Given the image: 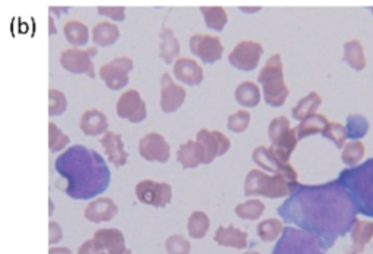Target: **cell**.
Segmentation results:
<instances>
[{"instance_id": "cell-5", "label": "cell", "mask_w": 373, "mask_h": 254, "mask_svg": "<svg viewBox=\"0 0 373 254\" xmlns=\"http://www.w3.org/2000/svg\"><path fill=\"white\" fill-rule=\"evenodd\" d=\"M272 254H324L311 234L299 228L286 227L274 246Z\"/></svg>"}, {"instance_id": "cell-40", "label": "cell", "mask_w": 373, "mask_h": 254, "mask_svg": "<svg viewBox=\"0 0 373 254\" xmlns=\"http://www.w3.org/2000/svg\"><path fill=\"white\" fill-rule=\"evenodd\" d=\"M48 254H73V253L67 247H51Z\"/></svg>"}, {"instance_id": "cell-24", "label": "cell", "mask_w": 373, "mask_h": 254, "mask_svg": "<svg viewBox=\"0 0 373 254\" xmlns=\"http://www.w3.org/2000/svg\"><path fill=\"white\" fill-rule=\"evenodd\" d=\"M178 161L185 168L197 167L202 162H204V151L197 142L188 140L180 147Z\"/></svg>"}, {"instance_id": "cell-42", "label": "cell", "mask_w": 373, "mask_h": 254, "mask_svg": "<svg viewBox=\"0 0 373 254\" xmlns=\"http://www.w3.org/2000/svg\"><path fill=\"white\" fill-rule=\"evenodd\" d=\"M48 205H50V210H48V213H50V216H51L52 212H55V203H52V199H51V197L48 199Z\"/></svg>"}, {"instance_id": "cell-26", "label": "cell", "mask_w": 373, "mask_h": 254, "mask_svg": "<svg viewBox=\"0 0 373 254\" xmlns=\"http://www.w3.org/2000/svg\"><path fill=\"white\" fill-rule=\"evenodd\" d=\"M323 100L319 97L316 93H311L309 95L302 98L296 107H293L292 110V116L296 120H302L304 121L305 119L311 117L315 114V112L318 110V107L321 105Z\"/></svg>"}, {"instance_id": "cell-1", "label": "cell", "mask_w": 373, "mask_h": 254, "mask_svg": "<svg viewBox=\"0 0 373 254\" xmlns=\"http://www.w3.org/2000/svg\"><path fill=\"white\" fill-rule=\"evenodd\" d=\"M277 213L286 224L311 234L323 251L346 237L358 222L350 197L337 180L321 186L290 185L289 197Z\"/></svg>"}, {"instance_id": "cell-8", "label": "cell", "mask_w": 373, "mask_h": 254, "mask_svg": "<svg viewBox=\"0 0 373 254\" xmlns=\"http://www.w3.org/2000/svg\"><path fill=\"white\" fill-rule=\"evenodd\" d=\"M134 63L129 58H117L99 67L98 75L111 91H121L129 85V75Z\"/></svg>"}, {"instance_id": "cell-41", "label": "cell", "mask_w": 373, "mask_h": 254, "mask_svg": "<svg viewBox=\"0 0 373 254\" xmlns=\"http://www.w3.org/2000/svg\"><path fill=\"white\" fill-rule=\"evenodd\" d=\"M50 21V35H56L57 34V28H56V21H55V16L50 15L48 18Z\"/></svg>"}, {"instance_id": "cell-11", "label": "cell", "mask_w": 373, "mask_h": 254, "mask_svg": "<svg viewBox=\"0 0 373 254\" xmlns=\"http://www.w3.org/2000/svg\"><path fill=\"white\" fill-rule=\"evenodd\" d=\"M262 51L264 50L260 43L250 40L242 41L230 53L229 63L239 70L251 72L258 66Z\"/></svg>"}, {"instance_id": "cell-19", "label": "cell", "mask_w": 373, "mask_h": 254, "mask_svg": "<svg viewBox=\"0 0 373 254\" xmlns=\"http://www.w3.org/2000/svg\"><path fill=\"white\" fill-rule=\"evenodd\" d=\"M79 127L86 136H101L108 132V119L97 108H91V110H86L82 114Z\"/></svg>"}, {"instance_id": "cell-16", "label": "cell", "mask_w": 373, "mask_h": 254, "mask_svg": "<svg viewBox=\"0 0 373 254\" xmlns=\"http://www.w3.org/2000/svg\"><path fill=\"white\" fill-rule=\"evenodd\" d=\"M101 147L105 152L106 159H108L111 164L117 168L126 166L127 164V159H129V154L124 148V143L122 139L118 133L114 132H106L102 135V138L99 139Z\"/></svg>"}, {"instance_id": "cell-43", "label": "cell", "mask_w": 373, "mask_h": 254, "mask_svg": "<svg viewBox=\"0 0 373 254\" xmlns=\"http://www.w3.org/2000/svg\"><path fill=\"white\" fill-rule=\"evenodd\" d=\"M122 254H132V253H130V251H124Z\"/></svg>"}, {"instance_id": "cell-22", "label": "cell", "mask_w": 373, "mask_h": 254, "mask_svg": "<svg viewBox=\"0 0 373 254\" xmlns=\"http://www.w3.org/2000/svg\"><path fill=\"white\" fill-rule=\"evenodd\" d=\"M64 39L69 44H72L73 48H82L91 39V31L87 25L82 24L80 21H69L63 27Z\"/></svg>"}, {"instance_id": "cell-25", "label": "cell", "mask_w": 373, "mask_h": 254, "mask_svg": "<svg viewBox=\"0 0 373 254\" xmlns=\"http://www.w3.org/2000/svg\"><path fill=\"white\" fill-rule=\"evenodd\" d=\"M161 59L165 63H172L176 56L180 54V43L175 39V35L171 29H168L165 25H162V32H161Z\"/></svg>"}, {"instance_id": "cell-12", "label": "cell", "mask_w": 373, "mask_h": 254, "mask_svg": "<svg viewBox=\"0 0 373 254\" xmlns=\"http://www.w3.org/2000/svg\"><path fill=\"white\" fill-rule=\"evenodd\" d=\"M139 154L150 162H167L171 155L169 143L159 133H148L139 140Z\"/></svg>"}, {"instance_id": "cell-30", "label": "cell", "mask_w": 373, "mask_h": 254, "mask_svg": "<svg viewBox=\"0 0 373 254\" xmlns=\"http://www.w3.org/2000/svg\"><path fill=\"white\" fill-rule=\"evenodd\" d=\"M200 11L204 16V21L209 29L220 32L225 28L227 22V15L223 8H202Z\"/></svg>"}, {"instance_id": "cell-9", "label": "cell", "mask_w": 373, "mask_h": 254, "mask_svg": "<svg viewBox=\"0 0 373 254\" xmlns=\"http://www.w3.org/2000/svg\"><path fill=\"white\" fill-rule=\"evenodd\" d=\"M115 112L120 119L129 120L130 123H141L148 117L146 104L136 89H129L120 95Z\"/></svg>"}, {"instance_id": "cell-27", "label": "cell", "mask_w": 373, "mask_h": 254, "mask_svg": "<svg viewBox=\"0 0 373 254\" xmlns=\"http://www.w3.org/2000/svg\"><path fill=\"white\" fill-rule=\"evenodd\" d=\"M344 60L354 70H363L366 66V59L363 54V47L358 40H351L344 44Z\"/></svg>"}, {"instance_id": "cell-36", "label": "cell", "mask_w": 373, "mask_h": 254, "mask_svg": "<svg viewBox=\"0 0 373 254\" xmlns=\"http://www.w3.org/2000/svg\"><path fill=\"white\" fill-rule=\"evenodd\" d=\"M324 138L332 140L335 143L337 148H343L344 147V140L347 139L346 135V127L342 126L340 123H328L325 132L323 133Z\"/></svg>"}, {"instance_id": "cell-17", "label": "cell", "mask_w": 373, "mask_h": 254, "mask_svg": "<svg viewBox=\"0 0 373 254\" xmlns=\"http://www.w3.org/2000/svg\"><path fill=\"white\" fill-rule=\"evenodd\" d=\"M118 208L114 203V201L108 197H97L94 201L87 203L85 208V218L90 222L94 224H101V222H108L117 215Z\"/></svg>"}, {"instance_id": "cell-6", "label": "cell", "mask_w": 373, "mask_h": 254, "mask_svg": "<svg viewBox=\"0 0 373 254\" xmlns=\"http://www.w3.org/2000/svg\"><path fill=\"white\" fill-rule=\"evenodd\" d=\"M269 136L272 140L270 151L273 155L281 162H288L297 143L296 132L295 129H290L289 120L286 117H277L272 120Z\"/></svg>"}, {"instance_id": "cell-14", "label": "cell", "mask_w": 373, "mask_h": 254, "mask_svg": "<svg viewBox=\"0 0 373 254\" xmlns=\"http://www.w3.org/2000/svg\"><path fill=\"white\" fill-rule=\"evenodd\" d=\"M187 97L185 89L176 85L169 74H164L161 79V108L164 113H174L184 104Z\"/></svg>"}, {"instance_id": "cell-2", "label": "cell", "mask_w": 373, "mask_h": 254, "mask_svg": "<svg viewBox=\"0 0 373 254\" xmlns=\"http://www.w3.org/2000/svg\"><path fill=\"white\" fill-rule=\"evenodd\" d=\"M56 173L66 180L60 186L73 201H94L108 190L111 170L105 158L83 145H72L55 161Z\"/></svg>"}, {"instance_id": "cell-18", "label": "cell", "mask_w": 373, "mask_h": 254, "mask_svg": "<svg viewBox=\"0 0 373 254\" xmlns=\"http://www.w3.org/2000/svg\"><path fill=\"white\" fill-rule=\"evenodd\" d=\"M174 75L176 79L190 86L200 85L203 82V69L197 62L187 58H181L175 62Z\"/></svg>"}, {"instance_id": "cell-7", "label": "cell", "mask_w": 373, "mask_h": 254, "mask_svg": "<svg viewBox=\"0 0 373 254\" xmlns=\"http://www.w3.org/2000/svg\"><path fill=\"white\" fill-rule=\"evenodd\" d=\"M97 56V47L91 48H67L60 54L62 67L73 75H87L95 78L94 58Z\"/></svg>"}, {"instance_id": "cell-13", "label": "cell", "mask_w": 373, "mask_h": 254, "mask_svg": "<svg viewBox=\"0 0 373 254\" xmlns=\"http://www.w3.org/2000/svg\"><path fill=\"white\" fill-rule=\"evenodd\" d=\"M204 151V164H209L216 156L225 155L230 148V140L220 132H209L206 129L197 133L195 139Z\"/></svg>"}, {"instance_id": "cell-28", "label": "cell", "mask_w": 373, "mask_h": 254, "mask_svg": "<svg viewBox=\"0 0 373 254\" xmlns=\"http://www.w3.org/2000/svg\"><path fill=\"white\" fill-rule=\"evenodd\" d=\"M235 98L244 107H257L261 100V94L254 82H244L237 88Z\"/></svg>"}, {"instance_id": "cell-20", "label": "cell", "mask_w": 373, "mask_h": 254, "mask_svg": "<svg viewBox=\"0 0 373 254\" xmlns=\"http://www.w3.org/2000/svg\"><path fill=\"white\" fill-rule=\"evenodd\" d=\"M92 40L94 44L98 47H111L120 40V29L117 24L110 21H101L97 25H94L92 31Z\"/></svg>"}, {"instance_id": "cell-34", "label": "cell", "mask_w": 373, "mask_h": 254, "mask_svg": "<svg viewBox=\"0 0 373 254\" xmlns=\"http://www.w3.org/2000/svg\"><path fill=\"white\" fill-rule=\"evenodd\" d=\"M363 155H365V145L360 140H353L344 147L342 158H343V162H346L347 166L354 167L356 166V162L362 159Z\"/></svg>"}, {"instance_id": "cell-29", "label": "cell", "mask_w": 373, "mask_h": 254, "mask_svg": "<svg viewBox=\"0 0 373 254\" xmlns=\"http://www.w3.org/2000/svg\"><path fill=\"white\" fill-rule=\"evenodd\" d=\"M70 143V138L60 129L56 123L48 124V145L51 154H59L66 149Z\"/></svg>"}, {"instance_id": "cell-23", "label": "cell", "mask_w": 373, "mask_h": 254, "mask_svg": "<svg viewBox=\"0 0 373 254\" xmlns=\"http://www.w3.org/2000/svg\"><path fill=\"white\" fill-rule=\"evenodd\" d=\"M328 120L325 116H321V114H314L308 119H305L304 121H302L296 129V138L297 140L304 139V138H308V136H312V135H323L327 129L328 126Z\"/></svg>"}, {"instance_id": "cell-32", "label": "cell", "mask_w": 373, "mask_h": 254, "mask_svg": "<svg viewBox=\"0 0 373 254\" xmlns=\"http://www.w3.org/2000/svg\"><path fill=\"white\" fill-rule=\"evenodd\" d=\"M254 161L257 162V164H260L261 167H269L270 164L283 170L284 173H293V170L290 167H288L284 162L279 161L273 152L270 151V148H265V147H258L255 151H254Z\"/></svg>"}, {"instance_id": "cell-38", "label": "cell", "mask_w": 373, "mask_h": 254, "mask_svg": "<svg viewBox=\"0 0 373 254\" xmlns=\"http://www.w3.org/2000/svg\"><path fill=\"white\" fill-rule=\"evenodd\" d=\"M63 240V229L59 222L50 221L48 224V244L55 246Z\"/></svg>"}, {"instance_id": "cell-15", "label": "cell", "mask_w": 373, "mask_h": 254, "mask_svg": "<svg viewBox=\"0 0 373 254\" xmlns=\"http://www.w3.org/2000/svg\"><path fill=\"white\" fill-rule=\"evenodd\" d=\"M136 194L140 202L153 206H164L171 201V189L167 185L153 183L150 180L140 181L136 187Z\"/></svg>"}, {"instance_id": "cell-35", "label": "cell", "mask_w": 373, "mask_h": 254, "mask_svg": "<svg viewBox=\"0 0 373 254\" xmlns=\"http://www.w3.org/2000/svg\"><path fill=\"white\" fill-rule=\"evenodd\" d=\"M251 121V116L248 112L245 110H239L237 113H234L227 119V127L230 132L234 133H242L248 129V126H250Z\"/></svg>"}, {"instance_id": "cell-10", "label": "cell", "mask_w": 373, "mask_h": 254, "mask_svg": "<svg viewBox=\"0 0 373 254\" xmlns=\"http://www.w3.org/2000/svg\"><path fill=\"white\" fill-rule=\"evenodd\" d=\"M190 50L203 63L211 65L222 59L223 46L218 37L213 35H192L190 39Z\"/></svg>"}, {"instance_id": "cell-39", "label": "cell", "mask_w": 373, "mask_h": 254, "mask_svg": "<svg viewBox=\"0 0 373 254\" xmlns=\"http://www.w3.org/2000/svg\"><path fill=\"white\" fill-rule=\"evenodd\" d=\"M78 254H105V251L95 240H87L79 247Z\"/></svg>"}, {"instance_id": "cell-31", "label": "cell", "mask_w": 373, "mask_h": 254, "mask_svg": "<svg viewBox=\"0 0 373 254\" xmlns=\"http://www.w3.org/2000/svg\"><path fill=\"white\" fill-rule=\"evenodd\" d=\"M367 131H369V121L365 117L359 114H350L347 117V126H346L347 139L359 140L365 138Z\"/></svg>"}, {"instance_id": "cell-37", "label": "cell", "mask_w": 373, "mask_h": 254, "mask_svg": "<svg viewBox=\"0 0 373 254\" xmlns=\"http://www.w3.org/2000/svg\"><path fill=\"white\" fill-rule=\"evenodd\" d=\"M97 12L99 16L110 18L111 21L122 22L126 20V8L122 6H99L97 8Z\"/></svg>"}, {"instance_id": "cell-21", "label": "cell", "mask_w": 373, "mask_h": 254, "mask_svg": "<svg viewBox=\"0 0 373 254\" xmlns=\"http://www.w3.org/2000/svg\"><path fill=\"white\" fill-rule=\"evenodd\" d=\"M94 240L108 254L124 253V237L118 229H98L94 235Z\"/></svg>"}, {"instance_id": "cell-44", "label": "cell", "mask_w": 373, "mask_h": 254, "mask_svg": "<svg viewBox=\"0 0 373 254\" xmlns=\"http://www.w3.org/2000/svg\"><path fill=\"white\" fill-rule=\"evenodd\" d=\"M370 11H372V13H373V8H370Z\"/></svg>"}, {"instance_id": "cell-4", "label": "cell", "mask_w": 373, "mask_h": 254, "mask_svg": "<svg viewBox=\"0 0 373 254\" xmlns=\"http://www.w3.org/2000/svg\"><path fill=\"white\" fill-rule=\"evenodd\" d=\"M258 82L262 86L264 100L272 107H281L289 97V89L284 83L283 63L279 54L272 56L258 75Z\"/></svg>"}, {"instance_id": "cell-3", "label": "cell", "mask_w": 373, "mask_h": 254, "mask_svg": "<svg viewBox=\"0 0 373 254\" xmlns=\"http://www.w3.org/2000/svg\"><path fill=\"white\" fill-rule=\"evenodd\" d=\"M337 181L347 192L356 213L373 220V158L343 170Z\"/></svg>"}, {"instance_id": "cell-33", "label": "cell", "mask_w": 373, "mask_h": 254, "mask_svg": "<svg viewBox=\"0 0 373 254\" xmlns=\"http://www.w3.org/2000/svg\"><path fill=\"white\" fill-rule=\"evenodd\" d=\"M48 116L50 117H59L66 113L67 110V98L59 89L51 88L48 91Z\"/></svg>"}]
</instances>
